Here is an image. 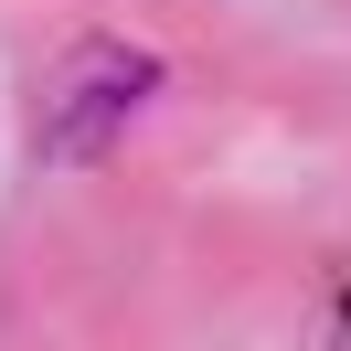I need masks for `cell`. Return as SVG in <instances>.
<instances>
[{
    "instance_id": "obj_1",
    "label": "cell",
    "mask_w": 351,
    "mask_h": 351,
    "mask_svg": "<svg viewBox=\"0 0 351 351\" xmlns=\"http://www.w3.org/2000/svg\"><path fill=\"white\" fill-rule=\"evenodd\" d=\"M149 96H160V53L149 43H75L64 64H53V86H43L32 149L43 160H107Z\"/></svg>"
}]
</instances>
